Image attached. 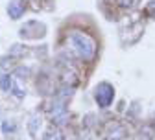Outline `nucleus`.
<instances>
[{
  "mask_svg": "<svg viewBox=\"0 0 155 140\" xmlns=\"http://www.w3.org/2000/svg\"><path fill=\"white\" fill-rule=\"evenodd\" d=\"M21 37L24 39H39V37H45L46 35V26L39 21H31V22H26L21 30H18Z\"/></svg>",
  "mask_w": 155,
  "mask_h": 140,
  "instance_id": "obj_3",
  "label": "nucleus"
},
{
  "mask_svg": "<svg viewBox=\"0 0 155 140\" xmlns=\"http://www.w3.org/2000/svg\"><path fill=\"white\" fill-rule=\"evenodd\" d=\"M116 2H118L122 8H129V6L133 4V0H116Z\"/></svg>",
  "mask_w": 155,
  "mask_h": 140,
  "instance_id": "obj_13",
  "label": "nucleus"
},
{
  "mask_svg": "<svg viewBox=\"0 0 155 140\" xmlns=\"http://www.w3.org/2000/svg\"><path fill=\"white\" fill-rule=\"evenodd\" d=\"M24 9H26V4H24V0H11V2L8 4V13L11 18H21L24 15Z\"/></svg>",
  "mask_w": 155,
  "mask_h": 140,
  "instance_id": "obj_5",
  "label": "nucleus"
},
{
  "mask_svg": "<svg viewBox=\"0 0 155 140\" xmlns=\"http://www.w3.org/2000/svg\"><path fill=\"white\" fill-rule=\"evenodd\" d=\"M45 140H61V138H59V133H57L55 129H50V131L46 133Z\"/></svg>",
  "mask_w": 155,
  "mask_h": 140,
  "instance_id": "obj_12",
  "label": "nucleus"
},
{
  "mask_svg": "<svg viewBox=\"0 0 155 140\" xmlns=\"http://www.w3.org/2000/svg\"><path fill=\"white\" fill-rule=\"evenodd\" d=\"M50 114H52V120H54L55 124H65V122H67V107L63 105V102L52 103Z\"/></svg>",
  "mask_w": 155,
  "mask_h": 140,
  "instance_id": "obj_4",
  "label": "nucleus"
},
{
  "mask_svg": "<svg viewBox=\"0 0 155 140\" xmlns=\"http://www.w3.org/2000/svg\"><path fill=\"white\" fill-rule=\"evenodd\" d=\"M146 15L155 18V0H150V4L146 6Z\"/></svg>",
  "mask_w": 155,
  "mask_h": 140,
  "instance_id": "obj_11",
  "label": "nucleus"
},
{
  "mask_svg": "<svg viewBox=\"0 0 155 140\" xmlns=\"http://www.w3.org/2000/svg\"><path fill=\"white\" fill-rule=\"evenodd\" d=\"M15 129H17V125H15V122H11V120H4V122H2V131H4V135L15 133Z\"/></svg>",
  "mask_w": 155,
  "mask_h": 140,
  "instance_id": "obj_9",
  "label": "nucleus"
},
{
  "mask_svg": "<svg viewBox=\"0 0 155 140\" xmlns=\"http://www.w3.org/2000/svg\"><path fill=\"white\" fill-rule=\"evenodd\" d=\"M68 44H70L72 52L80 59H83V61H91L96 55V41L83 31H70Z\"/></svg>",
  "mask_w": 155,
  "mask_h": 140,
  "instance_id": "obj_1",
  "label": "nucleus"
},
{
  "mask_svg": "<svg viewBox=\"0 0 155 140\" xmlns=\"http://www.w3.org/2000/svg\"><path fill=\"white\" fill-rule=\"evenodd\" d=\"M94 99H96V103H98L102 109H107L113 103V99H114V89H113V85L100 83L98 87L94 89Z\"/></svg>",
  "mask_w": 155,
  "mask_h": 140,
  "instance_id": "obj_2",
  "label": "nucleus"
},
{
  "mask_svg": "<svg viewBox=\"0 0 155 140\" xmlns=\"http://www.w3.org/2000/svg\"><path fill=\"white\" fill-rule=\"evenodd\" d=\"M9 92H11L15 98H18V99H22V98L26 96V90H24L21 85H18V83L15 81V79H13V83H11V89H9Z\"/></svg>",
  "mask_w": 155,
  "mask_h": 140,
  "instance_id": "obj_7",
  "label": "nucleus"
},
{
  "mask_svg": "<svg viewBox=\"0 0 155 140\" xmlns=\"http://www.w3.org/2000/svg\"><path fill=\"white\" fill-rule=\"evenodd\" d=\"M124 135H126V131H124L122 127H116V129L109 135V140H122V138H124Z\"/></svg>",
  "mask_w": 155,
  "mask_h": 140,
  "instance_id": "obj_10",
  "label": "nucleus"
},
{
  "mask_svg": "<svg viewBox=\"0 0 155 140\" xmlns=\"http://www.w3.org/2000/svg\"><path fill=\"white\" fill-rule=\"evenodd\" d=\"M41 125H43V118L39 116V114H33L30 118V122H28V131H30V135L33 138H37L39 131H41Z\"/></svg>",
  "mask_w": 155,
  "mask_h": 140,
  "instance_id": "obj_6",
  "label": "nucleus"
},
{
  "mask_svg": "<svg viewBox=\"0 0 155 140\" xmlns=\"http://www.w3.org/2000/svg\"><path fill=\"white\" fill-rule=\"evenodd\" d=\"M11 83H13V77H11L9 74H2V76H0V87H2L6 92H9Z\"/></svg>",
  "mask_w": 155,
  "mask_h": 140,
  "instance_id": "obj_8",
  "label": "nucleus"
}]
</instances>
